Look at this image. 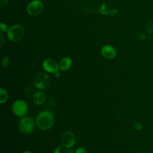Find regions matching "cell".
Here are the masks:
<instances>
[{"label":"cell","instance_id":"cell-1","mask_svg":"<svg viewBox=\"0 0 153 153\" xmlns=\"http://www.w3.org/2000/svg\"><path fill=\"white\" fill-rule=\"evenodd\" d=\"M36 123L38 127L42 130H47L51 128L54 124V116L48 110L40 112L36 117Z\"/></svg>","mask_w":153,"mask_h":153},{"label":"cell","instance_id":"cell-2","mask_svg":"<svg viewBox=\"0 0 153 153\" xmlns=\"http://www.w3.org/2000/svg\"><path fill=\"white\" fill-rule=\"evenodd\" d=\"M35 124L33 119L30 117H23L18 123V128L20 131L24 134L31 133L35 128Z\"/></svg>","mask_w":153,"mask_h":153},{"label":"cell","instance_id":"cell-3","mask_svg":"<svg viewBox=\"0 0 153 153\" xmlns=\"http://www.w3.org/2000/svg\"><path fill=\"white\" fill-rule=\"evenodd\" d=\"M25 33L23 27L20 25H15L11 26L7 31L8 38L13 42H16L20 40Z\"/></svg>","mask_w":153,"mask_h":153},{"label":"cell","instance_id":"cell-4","mask_svg":"<svg viewBox=\"0 0 153 153\" xmlns=\"http://www.w3.org/2000/svg\"><path fill=\"white\" fill-rule=\"evenodd\" d=\"M28 111V106L27 103L21 99L14 101L12 105L13 112L19 117H23L26 115Z\"/></svg>","mask_w":153,"mask_h":153},{"label":"cell","instance_id":"cell-5","mask_svg":"<svg viewBox=\"0 0 153 153\" xmlns=\"http://www.w3.org/2000/svg\"><path fill=\"white\" fill-rule=\"evenodd\" d=\"M33 83L35 87L39 89H45L50 83V79L48 74L45 72L36 74L33 78Z\"/></svg>","mask_w":153,"mask_h":153},{"label":"cell","instance_id":"cell-6","mask_svg":"<svg viewBox=\"0 0 153 153\" xmlns=\"http://www.w3.org/2000/svg\"><path fill=\"white\" fill-rule=\"evenodd\" d=\"M44 5L41 1L34 0L30 2L27 6V12L32 16L39 14L43 10Z\"/></svg>","mask_w":153,"mask_h":153},{"label":"cell","instance_id":"cell-7","mask_svg":"<svg viewBox=\"0 0 153 153\" xmlns=\"http://www.w3.org/2000/svg\"><path fill=\"white\" fill-rule=\"evenodd\" d=\"M60 142L63 146L71 148L75 143V136L72 132L65 131L61 135Z\"/></svg>","mask_w":153,"mask_h":153},{"label":"cell","instance_id":"cell-8","mask_svg":"<svg viewBox=\"0 0 153 153\" xmlns=\"http://www.w3.org/2000/svg\"><path fill=\"white\" fill-rule=\"evenodd\" d=\"M42 66L44 71L49 73L54 74L56 72H58L60 69L59 64H58L56 60L52 59H47L44 60Z\"/></svg>","mask_w":153,"mask_h":153},{"label":"cell","instance_id":"cell-9","mask_svg":"<svg viewBox=\"0 0 153 153\" xmlns=\"http://www.w3.org/2000/svg\"><path fill=\"white\" fill-rule=\"evenodd\" d=\"M102 56L108 59H112L116 56L117 51L114 47L110 45H105L101 49Z\"/></svg>","mask_w":153,"mask_h":153},{"label":"cell","instance_id":"cell-10","mask_svg":"<svg viewBox=\"0 0 153 153\" xmlns=\"http://www.w3.org/2000/svg\"><path fill=\"white\" fill-rule=\"evenodd\" d=\"M72 64V59L69 57H65L62 59H61L59 63L60 69L63 71H66L71 67Z\"/></svg>","mask_w":153,"mask_h":153},{"label":"cell","instance_id":"cell-11","mask_svg":"<svg viewBox=\"0 0 153 153\" xmlns=\"http://www.w3.org/2000/svg\"><path fill=\"white\" fill-rule=\"evenodd\" d=\"M32 100L36 105H41L44 103L45 100V96L42 91H38L33 94L32 96Z\"/></svg>","mask_w":153,"mask_h":153},{"label":"cell","instance_id":"cell-12","mask_svg":"<svg viewBox=\"0 0 153 153\" xmlns=\"http://www.w3.org/2000/svg\"><path fill=\"white\" fill-rule=\"evenodd\" d=\"M8 99V93L7 91L3 88H0V103H4L7 102Z\"/></svg>","mask_w":153,"mask_h":153},{"label":"cell","instance_id":"cell-13","mask_svg":"<svg viewBox=\"0 0 153 153\" xmlns=\"http://www.w3.org/2000/svg\"><path fill=\"white\" fill-rule=\"evenodd\" d=\"M69 148L64 146H60L57 147L54 151V153H69Z\"/></svg>","mask_w":153,"mask_h":153},{"label":"cell","instance_id":"cell-14","mask_svg":"<svg viewBox=\"0 0 153 153\" xmlns=\"http://www.w3.org/2000/svg\"><path fill=\"white\" fill-rule=\"evenodd\" d=\"M10 62V59L7 56H5L3 57L2 59V66L3 68H6L8 66Z\"/></svg>","mask_w":153,"mask_h":153},{"label":"cell","instance_id":"cell-15","mask_svg":"<svg viewBox=\"0 0 153 153\" xmlns=\"http://www.w3.org/2000/svg\"><path fill=\"white\" fill-rule=\"evenodd\" d=\"M133 127L134 130H136V131H138L142 130V125L139 121H134L133 124Z\"/></svg>","mask_w":153,"mask_h":153},{"label":"cell","instance_id":"cell-16","mask_svg":"<svg viewBox=\"0 0 153 153\" xmlns=\"http://www.w3.org/2000/svg\"><path fill=\"white\" fill-rule=\"evenodd\" d=\"M146 30L149 34H151L153 33V22H149L146 24Z\"/></svg>","mask_w":153,"mask_h":153},{"label":"cell","instance_id":"cell-17","mask_svg":"<svg viewBox=\"0 0 153 153\" xmlns=\"http://www.w3.org/2000/svg\"><path fill=\"white\" fill-rule=\"evenodd\" d=\"M8 30V27L7 26V25L3 22H1L0 23V31L1 32H7Z\"/></svg>","mask_w":153,"mask_h":153},{"label":"cell","instance_id":"cell-18","mask_svg":"<svg viewBox=\"0 0 153 153\" xmlns=\"http://www.w3.org/2000/svg\"><path fill=\"white\" fill-rule=\"evenodd\" d=\"M75 153H88V152L85 148L82 147H79L76 149Z\"/></svg>","mask_w":153,"mask_h":153},{"label":"cell","instance_id":"cell-19","mask_svg":"<svg viewBox=\"0 0 153 153\" xmlns=\"http://www.w3.org/2000/svg\"><path fill=\"white\" fill-rule=\"evenodd\" d=\"M146 35L143 33H140L137 35V38L140 40H144L146 39Z\"/></svg>","mask_w":153,"mask_h":153},{"label":"cell","instance_id":"cell-20","mask_svg":"<svg viewBox=\"0 0 153 153\" xmlns=\"http://www.w3.org/2000/svg\"><path fill=\"white\" fill-rule=\"evenodd\" d=\"M0 42H1V43H0L1 46H2L5 42V38L2 33H0Z\"/></svg>","mask_w":153,"mask_h":153},{"label":"cell","instance_id":"cell-21","mask_svg":"<svg viewBox=\"0 0 153 153\" xmlns=\"http://www.w3.org/2000/svg\"><path fill=\"white\" fill-rule=\"evenodd\" d=\"M8 0H0V5L1 7H3L7 4Z\"/></svg>","mask_w":153,"mask_h":153},{"label":"cell","instance_id":"cell-22","mask_svg":"<svg viewBox=\"0 0 153 153\" xmlns=\"http://www.w3.org/2000/svg\"><path fill=\"white\" fill-rule=\"evenodd\" d=\"M60 75V72L58 71V72H56V73H54V76L56 77V78H59Z\"/></svg>","mask_w":153,"mask_h":153},{"label":"cell","instance_id":"cell-23","mask_svg":"<svg viewBox=\"0 0 153 153\" xmlns=\"http://www.w3.org/2000/svg\"><path fill=\"white\" fill-rule=\"evenodd\" d=\"M22 153H32L30 151H29V150H26L24 152H23Z\"/></svg>","mask_w":153,"mask_h":153},{"label":"cell","instance_id":"cell-24","mask_svg":"<svg viewBox=\"0 0 153 153\" xmlns=\"http://www.w3.org/2000/svg\"><path fill=\"white\" fill-rule=\"evenodd\" d=\"M69 153H75V152H74L73 150H71V149H69Z\"/></svg>","mask_w":153,"mask_h":153},{"label":"cell","instance_id":"cell-25","mask_svg":"<svg viewBox=\"0 0 153 153\" xmlns=\"http://www.w3.org/2000/svg\"><path fill=\"white\" fill-rule=\"evenodd\" d=\"M142 153H149V152H142Z\"/></svg>","mask_w":153,"mask_h":153},{"label":"cell","instance_id":"cell-26","mask_svg":"<svg viewBox=\"0 0 153 153\" xmlns=\"http://www.w3.org/2000/svg\"><path fill=\"white\" fill-rule=\"evenodd\" d=\"M38 1H40V0H38Z\"/></svg>","mask_w":153,"mask_h":153}]
</instances>
